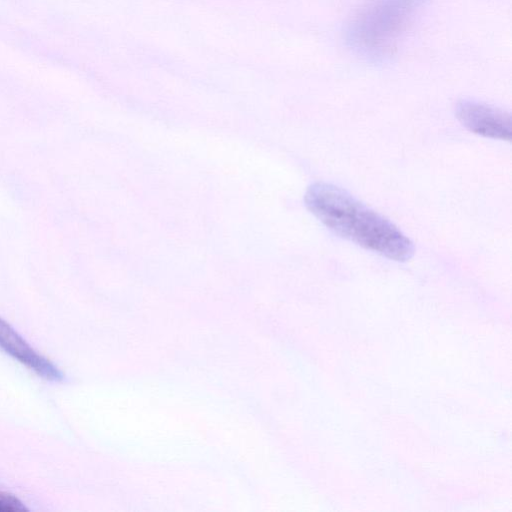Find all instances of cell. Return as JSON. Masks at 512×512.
Wrapping results in <instances>:
<instances>
[{"label":"cell","instance_id":"cell-5","mask_svg":"<svg viewBox=\"0 0 512 512\" xmlns=\"http://www.w3.org/2000/svg\"><path fill=\"white\" fill-rule=\"evenodd\" d=\"M24 503L12 494L0 493V512H27Z\"/></svg>","mask_w":512,"mask_h":512},{"label":"cell","instance_id":"cell-3","mask_svg":"<svg viewBox=\"0 0 512 512\" xmlns=\"http://www.w3.org/2000/svg\"><path fill=\"white\" fill-rule=\"evenodd\" d=\"M455 113L459 122L475 134L503 141L511 140V116L499 108L472 99H462L457 102Z\"/></svg>","mask_w":512,"mask_h":512},{"label":"cell","instance_id":"cell-1","mask_svg":"<svg viewBox=\"0 0 512 512\" xmlns=\"http://www.w3.org/2000/svg\"><path fill=\"white\" fill-rule=\"evenodd\" d=\"M308 210L342 238L398 262L414 254L412 241L392 222L330 183L312 184L305 193Z\"/></svg>","mask_w":512,"mask_h":512},{"label":"cell","instance_id":"cell-2","mask_svg":"<svg viewBox=\"0 0 512 512\" xmlns=\"http://www.w3.org/2000/svg\"><path fill=\"white\" fill-rule=\"evenodd\" d=\"M429 0H370L350 20L345 41L360 58L382 64L397 52Z\"/></svg>","mask_w":512,"mask_h":512},{"label":"cell","instance_id":"cell-4","mask_svg":"<svg viewBox=\"0 0 512 512\" xmlns=\"http://www.w3.org/2000/svg\"><path fill=\"white\" fill-rule=\"evenodd\" d=\"M0 349L45 380L60 382L64 379L62 372L49 359L33 349L2 318H0Z\"/></svg>","mask_w":512,"mask_h":512}]
</instances>
